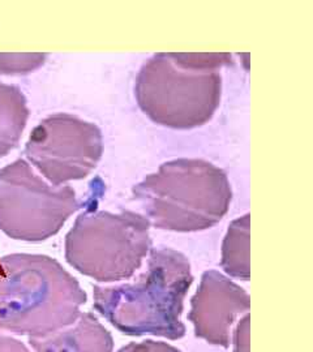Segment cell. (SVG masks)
<instances>
[{"label":"cell","instance_id":"obj_1","mask_svg":"<svg viewBox=\"0 0 313 352\" xmlns=\"http://www.w3.org/2000/svg\"><path fill=\"white\" fill-rule=\"evenodd\" d=\"M85 302L77 279L49 256L12 253L0 258V330L46 337L74 325Z\"/></svg>","mask_w":313,"mask_h":352},{"label":"cell","instance_id":"obj_2","mask_svg":"<svg viewBox=\"0 0 313 352\" xmlns=\"http://www.w3.org/2000/svg\"><path fill=\"white\" fill-rule=\"evenodd\" d=\"M193 282L187 257L171 248L151 251L148 270L135 283L94 287L96 311L128 336L180 340L186 334L182 314Z\"/></svg>","mask_w":313,"mask_h":352},{"label":"cell","instance_id":"obj_3","mask_svg":"<svg viewBox=\"0 0 313 352\" xmlns=\"http://www.w3.org/2000/svg\"><path fill=\"white\" fill-rule=\"evenodd\" d=\"M132 195L151 225L175 232L213 227L227 214L233 200L225 171L197 158L164 162L136 184Z\"/></svg>","mask_w":313,"mask_h":352},{"label":"cell","instance_id":"obj_4","mask_svg":"<svg viewBox=\"0 0 313 352\" xmlns=\"http://www.w3.org/2000/svg\"><path fill=\"white\" fill-rule=\"evenodd\" d=\"M135 97L153 123L192 129L206 124L219 107L222 76L192 63L187 52H160L138 71Z\"/></svg>","mask_w":313,"mask_h":352},{"label":"cell","instance_id":"obj_5","mask_svg":"<svg viewBox=\"0 0 313 352\" xmlns=\"http://www.w3.org/2000/svg\"><path fill=\"white\" fill-rule=\"evenodd\" d=\"M151 222L141 214L97 210L89 205L65 236V260L98 282L131 278L151 250Z\"/></svg>","mask_w":313,"mask_h":352},{"label":"cell","instance_id":"obj_6","mask_svg":"<svg viewBox=\"0 0 313 352\" xmlns=\"http://www.w3.org/2000/svg\"><path fill=\"white\" fill-rule=\"evenodd\" d=\"M83 202L69 186H49L25 160L0 168V231L38 243L56 235Z\"/></svg>","mask_w":313,"mask_h":352},{"label":"cell","instance_id":"obj_7","mask_svg":"<svg viewBox=\"0 0 313 352\" xmlns=\"http://www.w3.org/2000/svg\"><path fill=\"white\" fill-rule=\"evenodd\" d=\"M102 154L100 128L65 113H52L41 120L25 145L28 161L54 187L85 179L97 167Z\"/></svg>","mask_w":313,"mask_h":352},{"label":"cell","instance_id":"obj_8","mask_svg":"<svg viewBox=\"0 0 313 352\" xmlns=\"http://www.w3.org/2000/svg\"><path fill=\"white\" fill-rule=\"evenodd\" d=\"M250 307V295L244 289L219 272L208 270L191 300L188 320L199 338L227 347L234 321Z\"/></svg>","mask_w":313,"mask_h":352},{"label":"cell","instance_id":"obj_9","mask_svg":"<svg viewBox=\"0 0 313 352\" xmlns=\"http://www.w3.org/2000/svg\"><path fill=\"white\" fill-rule=\"evenodd\" d=\"M36 352H113L110 331L93 314H81L74 325L46 337L30 338Z\"/></svg>","mask_w":313,"mask_h":352},{"label":"cell","instance_id":"obj_10","mask_svg":"<svg viewBox=\"0 0 313 352\" xmlns=\"http://www.w3.org/2000/svg\"><path fill=\"white\" fill-rule=\"evenodd\" d=\"M29 115L28 101L21 89L0 82V158L19 145Z\"/></svg>","mask_w":313,"mask_h":352},{"label":"cell","instance_id":"obj_11","mask_svg":"<svg viewBox=\"0 0 313 352\" xmlns=\"http://www.w3.org/2000/svg\"><path fill=\"white\" fill-rule=\"evenodd\" d=\"M250 214H246L233 221L227 230L221 266L230 277L250 279Z\"/></svg>","mask_w":313,"mask_h":352},{"label":"cell","instance_id":"obj_12","mask_svg":"<svg viewBox=\"0 0 313 352\" xmlns=\"http://www.w3.org/2000/svg\"><path fill=\"white\" fill-rule=\"evenodd\" d=\"M47 54L0 52V75H28L42 67Z\"/></svg>","mask_w":313,"mask_h":352},{"label":"cell","instance_id":"obj_13","mask_svg":"<svg viewBox=\"0 0 313 352\" xmlns=\"http://www.w3.org/2000/svg\"><path fill=\"white\" fill-rule=\"evenodd\" d=\"M118 352H180L171 344L164 342H154V340H145L140 343H131L125 346Z\"/></svg>","mask_w":313,"mask_h":352},{"label":"cell","instance_id":"obj_14","mask_svg":"<svg viewBox=\"0 0 313 352\" xmlns=\"http://www.w3.org/2000/svg\"><path fill=\"white\" fill-rule=\"evenodd\" d=\"M250 315L240 320L234 334V352H250Z\"/></svg>","mask_w":313,"mask_h":352},{"label":"cell","instance_id":"obj_15","mask_svg":"<svg viewBox=\"0 0 313 352\" xmlns=\"http://www.w3.org/2000/svg\"><path fill=\"white\" fill-rule=\"evenodd\" d=\"M0 352H30L23 342L12 337L0 336Z\"/></svg>","mask_w":313,"mask_h":352}]
</instances>
